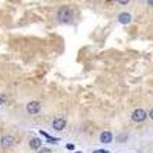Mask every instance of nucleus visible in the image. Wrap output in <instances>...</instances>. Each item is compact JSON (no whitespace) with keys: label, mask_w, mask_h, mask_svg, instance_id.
Listing matches in <instances>:
<instances>
[{"label":"nucleus","mask_w":153,"mask_h":153,"mask_svg":"<svg viewBox=\"0 0 153 153\" xmlns=\"http://www.w3.org/2000/svg\"><path fill=\"white\" fill-rule=\"evenodd\" d=\"M72 17H74V12H72V9H71L69 6H61V8L57 11V19H58V22H61V23L71 22Z\"/></svg>","instance_id":"nucleus-1"},{"label":"nucleus","mask_w":153,"mask_h":153,"mask_svg":"<svg viewBox=\"0 0 153 153\" xmlns=\"http://www.w3.org/2000/svg\"><path fill=\"white\" fill-rule=\"evenodd\" d=\"M146 118H147V112L144 109H135L132 112V120L135 123H143L146 121Z\"/></svg>","instance_id":"nucleus-2"},{"label":"nucleus","mask_w":153,"mask_h":153,"mask_svg":"<svg viewBox=\"0 0 153 153\" xmlns=\"http://www.w3.org/2000/svg\"><path fill=\"white\" fill-rule=\"evenodd\" d=\"M14 144H16V139L11 135H5L0 138V146H2V149H11V147H14Z\"/></svg>","instance_id":"nucleus-3"},{"label":"nucleus","mask_w":153,"mask_h":153,"mask_svg":"<svg viewBox=\"0 0 153 153\" xmlns=\"http://www.w3.org/2000/svg\"><path fill=\"white\" fill-rule=\"evenodd\" d=\"M42 110V104L38 103V101H29V103L26 104V112L29 115H35Z\"/></svg>","instance_id":"nucleus-4"},{"label":"nucleus","mask_w":153,"mask_h":153,"mask_svg":"<svg viewBox=\"0 0 153 153\" xmlns=\"http://www.w3.org/2000/svg\"><path fill=\"white\" fill-rule=\"evenodd\" d=\"M52 129L57 132H61L63 129H66V120L65 118H55L52 121Z\"/></svg>","instance_id":"nucleus-5"},{"label":"nucleus","mask_w":153,"mask_h":153,"mask_svg":"<svg viewBox=\"0 0 153 153\" xmlns=\"http://www.w3.org/2000/svg\"><path fill=\"white\" fill-rule=\"evenodd\" d=\"M118 22L121 25H129L132 22V16L129 14V12H121V14L118 16Z\"/></svg>","instance_id":"nucleus-6"},{"label":"nucleus","mask_w":153,"mask_h":153,"mask_svg":"<svg viewBox=\"0 0 153 153\" xmlns=\"http://www.w3.org/2000/svg\"><path fill=\"white\" fill-rule=\"evenodd\" d=\"M112 139H113V135L110 133V132H103L100 135V141L103 143V144H109V143H112Z\"/></svg>","instance_id":"nucleus-7"},{"label":"nucleus","mask_w":153,"mask_h":153,"mask_svg":"<svg viewBox=\"0 0 153 153\" xmlns=\"http://www.w3.org/2000/svg\"><path fill=\"white\" fill-rule=\"evenodd\" d=\"M29 147L34 149V150H38L42 147V139L40 138H32L31 141H29Z\"/></svg>","instance_id":"nucleus-8"},{"label":"nucleus","mask_w":153,"mask_h":153,"mask_svg":"<svg viewBox=\"0 0 153 153\" xmlns=\"http://www.w3.org/2000/svg\"><path fill=\"white\" fill-rule=\"evenodd\" d=\"M127 138H129V135L121 133V135H118V136H117V141H118V143H126V141H127Z\"/></svg>","instance_id":"nucleus-9"},{"label":"nucleus","mask_w":153,"mask_h":153,"mask_svg":"<svg viewBox=\"0 0 153 153\" xmlns=\"http://www.w3.org/2000/svg\"><path fill=\"white\" fill-rule=\"evenodd\" d=\"M42 135H43V136H45V138L48 139V141H49V143H54V144H55V143L58 141V139H55V138H52V136H51V135H48L46 132H42Z\"/></svg>","instance_id":"nucleus-10"},{"label":"nucleus","mask_w":153,"mask_h":153,"mask_svg":"<svg viewBox=\"0 0 153 153\" xmlns=\"http://www.w3.org/2000/svg\"><path fill=\"white\" fill-rule=\"evenodd\" d=\"M6 104V95H0V106Z\"/></svg>","instance_id":"nucleus-11"},{"label":"nucleus","mask_w":153,"mask_h":153,"mask_svg":"<svg viewBox=\"0 0 153 153\" xmlns=\"http://www.w3.org/2000/svg\"><path fill=\"white\" fill-rule=\"evenodd\" d=\"M38 153H52L51 149H38Z\"/></svg>","instance_id":"nucleus-12"},{"label":"nucleus","mask_w":153,"mask_h":153,"mask_svg":"<svg viewBox=\"0 0 153 153\" xmlns=\"http://www.w3.org/2000/svg\"><path fill=\"white\" fill-rule=\"evenodd\" d=\"M117 2H118L120 5H127V3L130 2V0H117Z\"/></svg>","instance_id":"nucleus-13"},{"label":"nucleus","mask_w":153,"mask_h":153,"mask_svg":"<svg viewBox=\"0 0 153 153\" xmlns=\"http://www.w3.org/2000/svg\"><path fill=\"white\" fill-rule=\"evenodd\" d=\"M147 117H149V118H152V120H153V109H152V110H150V113H149V115H147Z\"/></svg>","instance_id":"nucleus-14"},{"label":"nucleus","mask_w":153,"mask_h":153,"mask_svg":"<svg viewBox=\"0 0 153 153\" xmlns=\"http://www.w3.org/2000/svg\"><path fill=\"white\" fill-rule=\"evenodd\" d=\"M95 153H109V152H107V150H97Z\"/></svg>","instance_id":"nucleus-15"},{"label":"nucleus","mask_w":153,"mask_h":153,"mask_svg":"<svg viewBox=\"0 0 153 153\" xmlns=\"http://www.w3.org/2000/svg\"><path fill=\"white\" fill-rule=\"evenodd\" d=\"M147 3H149L150 6H153V0H147Z\"/></svg>","instance_id":"nucleus-16"}]
</instances>
